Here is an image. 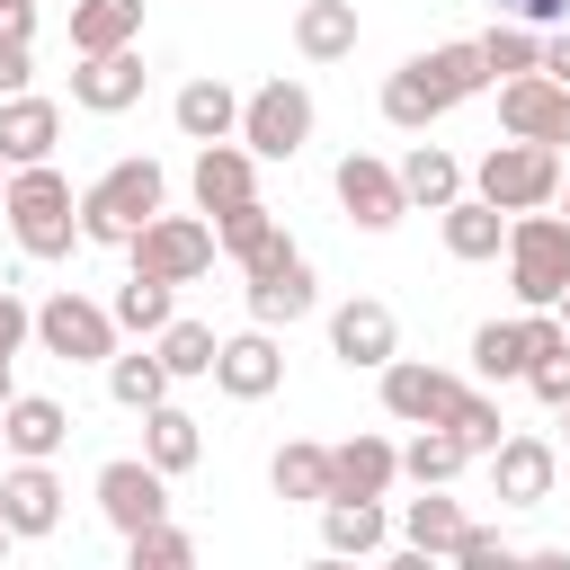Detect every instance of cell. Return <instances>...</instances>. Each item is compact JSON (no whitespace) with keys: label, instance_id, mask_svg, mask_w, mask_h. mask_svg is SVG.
Masks as SVG:
<instances>
[{"label":"cell","instance_id":"603a6c76","mask_svg":"<svg viewBox=\"0 0 570 570\" xmlns=\"http://www.w3.org/2000/svg\"><path fill=\"white\" fill-rule=\"evenodd\" d=\"M436 223H445V258H463V267H481V258L508 249V214H499L490 196H454Z\"/></svg>","mask_w":570,"mask_h":570},{"label":"cell","instance_id":"ffe728a7","mask_svg":"<svg viewBox=\"0 0 570 570\" xmlns=\"http://www.w3.org/2000/svg\"><path fill=\"white\" fill-rule=\"evenodd\" d=\"M401 481V445L392 436H347L330 445V499H383Z\"/></svg>","mask_w":570,"mask_h":570},{"label":"cell","instance_id":"e575fe53","mask_svg":"<svg viewBox=\"0 0 570 570\" xmlns=\"http://www.w3.org/2000/svg\"><path fill=\"white\" fill-rule=\"evenodd\" d=\"M525 365H534L525 321H481V330H472V374H481V383H517Z\"/></svg>","mask_w":570,"mask_h":570},{"label":"cell","instance_id":"8d00e7d4","mask_svg":"<svg viewBox=\"0 0 570 570\" xmlns=\"http://www.w3.org/2000/svg\"><path fill=\"white\" fill-rule=\"evenodd\" d=\"M436 116H445V98L428 89V71H419V62H401V71L383 80V125H401V134H428Z\"/></svg>","mask_w":570,"mask_h":570},{"label":"cell","instance_id":"7bdbcfd3","mask_svg":"<svg viewBox=\"0 0 570 570\" xmlns=\"http://www.w3.org/2000/svg\"><path fill=\"white\" fill-rule=\"evenodd\" d=\"M525 383H534V401H543V410H570V347L534 356V365H525Z\"/></svg>","mask_w":570,"mask_h":570},{"label":"cell","instance_id":"f1b7e54d","mask_svg":"<svg viewBox=\"0 0 570 570\" xmlns=\"http://www.w3.org/2000/svg\"><path fill=\"white\" fill-rule=\"evenodd\" d=\"M463 525H472V517H463V499H445V490H419V499L401 508V534H410V552H419V561H428V552H445V561H454Z\"/></svg>","mask_w":570,"mask_h":570},{"label":"cell","instance_id":"4fadbf2b","mask_svg":"<svg viewBox=\"0 0 570 570\" xmlns=\"http://www.w3.org/2000/svg\"><path fill=\"white\" fill-rule=\"evenodd\" d=\"M0 517H9V534H18V543L53 534V525H62V481H53V463L9 454V463H0Z\"/></svg>","mask_w":570,"mask_h":570},{"label":"cell","instance_id":"6da1fadb","mask_svg":"<svg viewBox=\"0 0 570 570\" xmlns=\"http://www.w3.org/2000/svg\"><path fill=\"white\" fill-rule=\"evenodd\" d=\"M9 232H18V249L27 258H71L89 232H80V196H71V178L53 169V160H27V169H9Z\"/></svg>","mask_w":570,"mask_h":570},{"label":"cell","instance_id":"ac0fdd59","mask_svg":"<svg viewBox=\"0 0 570 570\" xmlns=\"http://www.w3.org/2000/svg\"><path fill=\"white\" fill-rule=\"evenodd\" d=\"M53 142H62V107L36 89H9L0 98V160L27 169V160H53Z\"/></svg>","mask_w":570,"mask_h":570},{"label":"cell","instance_id":"db71d44e","mask_svg":"<svg viewBox=\"0 0 570 570\" xmlns=\"http://www.w3.org/2000/svg\"><path fill=\"white\" fill-rule=\"evenodd\" d=\"M9 543H18V534H9V517H0V552H9Z\"/></svg>","mask_w":570,"mask_h":570},{"label":"cell","instance_id":"11a10c76","mask_svg":"<svg viewBox=\"0 0 570 570\" xmlns=\"http://www.w3.org/2000/svg\"><path fill=\"white\" fill-rule=\"evenodd\" d=\"M0 463H9V436H0Z\"/></svg>","mask_w":570,"mask_h":570},{"label":"cell","instance_id":"681fc988","mask_svg":"<svg viewBox=\"0 0 570 570\" xmlns=\"http://www.w3.org/2000/svg\"><path fill=\"white\" fill-rule=\"evenodd\" d=\"M9 365H18V356H0V410H9V401H18V383H9Z\"/></svg>","mask_w":570,"mask_h":570},{"label":"cell","instance_id":"44dd1931","mask_svg":"<svg viewBox=\"0 0 570 570\" xmlns=\"http://www.w3.org/2000/svg\"><path fill=\"white\" fill-rule=\"evenodd\" d=\"M214 240H223V258H240V276H258V267H276L294 240H285V223L249 196V205H232V214H214Z\"/></svg>","mask_w":570,"mask_h":570},{"label":"cell","instance_id":"74e56055","mask_svg":"<svg viewBox=\"0 0 570 570\" xmlns=\"http://www.w3.org/2000/svg\"><path fill=\"white\" fill-rule=\"evenodd\" d=\"M267 481H276V499H330V445H276V463H267Z\"/></svg>","mask_w":570,"mask_h":570},{"label":"cell","instance_id":"f546056e","mask_svg":"<svg viewBox=\"0 0 570 570\" xmlns=\"http://www.w3.org/2000/svg\"><path fill=\"white\" fill-rule=\"evenodd\" d=\"M142 36V0H71V53H116Z\"/></svg>","mask_w":570,"mask_h":570},{"label":"cell","instance_id":"8fae6325","mask_svg":"<svg viewBox=\"0 0 570 570\" xmlns=\"http://www.w3.org/2000/svg\"><path fill=\"white\" fill-rule=\"evenodd\" d=\"M499 134H525V142H570V80L552 71H525V80H499Z\"/></svg>","mask_w":570,"mask_h":570},{"label":"cell","instance_id":"83f0119b","mask_svg":"<svg viewBox=\"0 0 570 570\" xmlns=\"http://www.w3.org/2000/svg\"><path fill=\"white\" fill-rule=\"evenodd\" d=\"M169 294H178L169 276H151V267H134V276L116 285V303H107V312H116V330H134V338H160V330L178 321V303H169Z\"/></svg>","mask_w":570,"mask_h":570},{"label":"cell","instance_id":"484cf974","mask_svg":"<svg viewBox=\"0 0 570 570\" xmlns=\"http://www.w3.org/2000/svg\"><path fill=\"white\" fill-rule=\"evenodd\" d=\"M294 53L303 62H347L356 53V0H303L294 9Z\"/></svg>","mask_w":570,"mask_h":570},{"label":"cell","instance_id":"1f68e13d","mask_svg":"<svg viewBox=\"0 0 570 570\" xmlns=\"http://www.w3.org/2000/svg\"><path fill=\"white\" fill-rule=\"evenodd\" d=\"M169 365H160V347H134V356H107V392H116V410H151V401H169Z\"/></svg>","mask_w":570,"mask_h":570},{"label":"cell","instance_id":"3957f363","mask_svg":"<svg viewBox=\"0 0 570 570\" xmlns=\"http://www.w3.org/2000/svg\"><path fill=\"white\" fill-rule=\"evenodd\" d=\"M508 285H517L525 312H543V303L570 294V214L534 205V214L508 223Z\"/></svg>","mask_w":570,"mask_h":570},{"label":"cell","instance_id":"4316f807","mask_svg":"<svg viewBox=\"0 0 570 570\" xmlns=\"http://www.w3.org/2000/svg\"><path fill=\"white\" fill-rule=\"evenodd\" d=\"M419 71H428V89L445 98V107H463V98H481L490 89V62H481V36H463V45H428V53H410Z\"/></svg>","mask_w":570,"mask_h":570},{"label":"cell","instance_id":"ee69618b","mask_svg":"<svg viewBox=\"0 0 570 570\" xmlns=\"http://www.w3.org/2000/svg\"><path fill=\"white\" fill-rule=\"evenodd\" d=\"M27 338H36V312H27V303H18L9 285H0V356H18Z\"/></svg>","mask_w":570,"mask_h":570},{"label":"cell","instance_id":"8992f818","mask_svg":"<svg viewBox=\"0 0 570 570\" xmlns=\"http://www.w3.org/2000/svg\"><path fill=\"white\" fill-rule=\"evenodd\" d=\"M240 142H249L258 160H294V151L312 142V89H303V80H258V89L240 98Z\"/></svg>","mask_w":570,"mask_h":570},{"label":"cell","instance_id":"5bb4252c","mask_svg":"<svg viewBox=\"0 0 570 570\" xmlns=\"http://www.w3.org/2000/svg\"><path fill=\"white\" fill-rule=\"evenodd\" d=\"M276 383H285V347H276L267 321H249L240 338H223V356H214V392L223 401H267Z\"/></svg>","mask_w":570,"mask_h":570},{"label":"cell","instance_id":"b9f144b4","mask_svg":"<svg viewBox=\"0 0 570 570\" xmlns=\"http://www.w3.org/2000/svg\"><path fill=\"white\" fill-rule=\"evenodd\" d=\"M454 561L463 570H508V561H525L508 534H490V525H463V543H454Z\"/></svg>","mask_w":570,"mask_h":570},{"label":"cell","instance_id":"30bf717a","mask_svg":"<svg viewBox=\"0 0 570 570\" xmlns=\"http://www.w3.org/2000/svg\"><path fill=\"white\" fill-rule=\"evenodd\" d=\"M454 401H463V383H454L445 365H428V356H392V365H383V410H392L401 428H445Z\"/></svg>","mask_w":570,"mask_h":570},{"label":"cell","instance_id":"60d3db41","mask_svg":"<svg viewBox=\"0 0 570 570\" xmlns=\"http://www.w3.org/2000/svg\"><path fill=\"white\" fill-rule=\"evenodd\" d=\"M445 428H454V436H463V445H472V454H490V445H499V436H508V419H499V401H490V392H463V401H454V419H445Z\"/></svg>","mask_w":570,"mask_h":570},{"label":"cell","instance_id":"ba28073f","mask_svg":"<svg viewBox=\"0 0 570 570\" xmlns=\"http://www.w3.org/2000/svg\"><path fill=\"white\" fill-rule=\"evenodd\" d=\"M98 517H107L116 534L160 525V517H169V472H160L151 454H116V463H98Z\"/></svg>","mask_w":570,"mask_h":570},{"label":"cell","instance_id":"52a82bcc","mask_svg":"<svg viewBox=\"0 0 570 570\" xmlns=\"http://www.w3.org/2000/svg\"><path fill=\"white\" fill-rule=\"evenodd\" d=\"M214 223H196V214H151L134 240H125V258L134 267H151V276H169V285H196L205 267H214Z\"/></svg>","mask_w":570,"mask_h":570},{"label":"cell","instance_id":"7c38bea8","mask_svg":"<svg viewBox=\"0 0 570 570\" xmlns=\"http://www.w3.org/2000/svg\"><path fill=\"white\" fill-rule=\"evenodd\" d=\"M330 356L356 365V374H383V365L401 356V321H392V303H374V294L338 303V312H330Z\"/></svg>","mask_w":570,"mask_h":570},{"label":"cell","instance_id":"cb8c5ba5","mask_svg":"<svg viewBox=\"0 0 570 570\" xmlns=\"http://www.w3.org/2000/svg\"><path fill=\"white\" fill-rule=\"evenodd\" d=\"M0 436H9V454L53 463V454H62V436H71V410H62V401H45V392H18V401L0 410Z\"/></svg>","mask_w":570,"mask_h":570},{"label":"cell","instance_id":"f907efd6","mask_svg":"<svg viewBox=\"0 0 570 570\" xmlns=\"http://www.w3.org/2000/svg\"><path fill=\"white\" fill-rule=\"evenodd\" d=\"M552 312H561V330H570V294H561V303H552Z\"/></svg>","mask_w":570,"mask_h":570},{"label":"cell","instance_id":"e0dca14e","mask_svg":"<svg viewBox=\"0 0 570 570\" xmlns=\"http://www.w3.org/2000/svg\"><path fill=\"white\" fill-rule=\"evenodd\" d=\"M552 445L543 436H499L490 445V490H499V508H543L552 499Z\"/></svg>","mask_w":570,"mask_h":570},{"label":"cell","instance_id":"5b68a950","mask_svg":"<svg viewBox=\"0 0 570 570\" xmlns=\"http://www.w3.org/2000/svg\"><path fill=\"white\" fill-rule=\"evenodd\" d=\"M36 347L62 356V365H107V356H116V312L62 285V294L36 303Z\"/></svg>","mask_w":570,"mask_h":570},{"label":"cell","instance_id":"7dc6e473","mask_svg":"<svg viewBox=\"0 0 570 570\" xmlns=\"http://www.w3.org/2000/svg\"><path fill=\"white\" fill-rule=\"evenodd\" d=\"M543 71L570 80V27H543Z\"/></svg>","mask_w":570,"mask_h":570},{"label":"cell","instance_id":"f5cc1de1","mask_svg":"<svg viewBox=\"0 0 570 570\" xmlns=\"http://www.w3.org/2000/svg\"><path fill=\"white\" fill-rule=\"evenodd\" d=\"M561 214H570V169H561Z\"/></svg>","mask_w":570,"mask_h":570},{"label":"cell","instance_id":"9a60e30c","mask_svg":"<svg viewBox=\"0 0 570 570\" xmlns=\"http://www.w3.org/2000/svg\"><path fill=\"white\" fill-rule=\"evenodd\" d=\"M187 187H196V214H232V205L258 196V151H249L240 134H232V142H196Z\"/></svg>","mask_w":570,"mask_h":570},{"label":"cell","instance_id":"4dcf8cb0","mask_svg":"<svg viewBox=\"0 0 570 570\" xmlns=\"http://www.w3.org/2000/svg\"><path fill=\"white\" fill-rule=\"evenodd\" d=\"M401 187H410V205L445 214V205L463 196V160H454L445 142H410V160H401Z\"/></svg>","mask_w":570,"mask_h":570},{"label":"cell","instance_id":"d6a6232c","mask_svg":"<svg viewBox=\"0 0 570 570\" xmlns=\"http://www.w3.org/2000/svg\"><path fill=\"white\" fill-rule=\"evenodd\" d=\"M463 463H472V445H463L454 428H419V436L401 445V481H419V490H445Z\"/></svg>","mask_w":570,"mask_h":570},{"label":"cell","instance_id":"bcb514c9","mask_svg":"<svg viewBox=\"0 0 570 570\" xmlns=\"http://www.w3.org/2000/svg\"><path fill=\"white\" fill-rule=\"evenodd\" d=\"M508 18H525V27H570V0H499Z\"/></svg>","mask_w":570,"mask_h":570},{"label":"cell","instance_id":"f6af8a7d","mask_svg":"<svg viewBox=\"0 0 570 570\" xmlns=\"http://www.w3.org/2000/svg\"><path fill=\"white\" fill-rule=\"evenodd\" d=\"M27 71H36V62H27V36H0V98L27 89Z\"/></svg>","mask_w":570,"mask_h":570},{"label":"cell","instance_id":"d6986e66","mask_svg":"<svg viewBox=\"0 0 570 570\" xmlns=\"http://www.w3.org/2000/svg\"><path fill=\"white\" fill-rule=\"evenodd\" d=\"M312 303H321V285H312V258H303V249H285L276 267H258V276H249V321H267V330L303 321Z\"/></svg>","mask_w":570,"mask_h":570},{"label":"cell","instance_id":"836d02e7","mask_svg":"<svg viewBox=\"0 0 570 570\" xmlns=\"http://www.w3.org/2000/svg\"><path fill=\"white\" fill-rule=\"evenodd\" d=\"M383 499H321V543L330 552H383Z\"/></svg>","mask_w":570,"mask_h":570},{"label":"cell","instance_id":"277c9868","mask_svg":"<svg viewBox=\"0 0 570 570\" xmlns=\"http://www.w3.org/2000/svg\"><path fill=\"white\" fill-rule=\"evenodd\" d=\"M472 196H490L499 214L561 205V151H552V142H525V134H508V142H490V151H481V169H472Z\"/></svg>","mask_w":570,"mask_h":570},{"label":"cell","instance_id":"7402d4cb","mask_svg":"<svg viewBox=\"0 0 570 570\" xmlns=\"http://www.w3.org/2000/svg\"><path fill=\"white\" fill-rule=\"evenodd\" d=\"M169 125H178L187 142H232V134H240V89H232V80H187V89L169 98Z\"/></svg>","mask_w":570,"mask_h":570},{"label":"cell","instance_id":"9c48e42d","mask_svg":"<svg viewBox=\"0 0 570 570\" xmlns=\"http://www.w3.org/2000/svg\"><path fill=\"white\" fill-rule=\"evenodd\" d=\"M330 187H338V205H347V223H356V232H392V223L410 214L401 169H392V160H374V151H347V160L330 169Z\"/></svg>","mask_w":570,"mask_h":570},{"label":"cell","instance_id":"816d5d0a","mask_svg":"<svg viewBox=\"0 0 570 570\" xmlns=\"http://www.w3.org/2000/svg\"><path fill=\"white\" fill-rule=\"evenodd\" d=\"M0 205H9V160H0Z\"/></svg>","mask_w":570,"mask_h":570},{"label":"cell","instance_id":"7a4b0ae2","mask_svg":"<svg viewBox=\"0 0 570 570\" xmlns=\"http://www.w3.org/2000/svg\"><path fill=\"white\" fill-rule=\"evenodd\" d=\"M160 196H169V178H160V160H142V151H125V160H107L89 187H80V232L98 240V249H125L151 214H160Z\"/></svg>","mask_w":570,"mask_h":570},{"label":"cell","instance_id":"ab89813d","mask_svg":"<svg viewBox=\"0 0 570 570\" xmlns=\"http://www.w3.org/2000/svg\"><path fill=\"white\" fill-rule=\"evenodd\" d=\"M125 561H134V570H187V561H196V534H178V525L160 517V525H142V534H125Z\"/></svg>","mask_w":570,"mask_h":570},{"label":"cell","instance_id":"2e32d148","mask_svg":"<svg viewBox=\"0 0 570 570\" xmlns=\"http://www.w3.org/2000/svg\"><path fill=\"white\" fill-rule=\"evenodd\" d=\"M142 53L134 45H116V53H80V71H71V107H89V116H125L134 98H142Z\"/></svg>","mask_w":570,"mask_h":570},{"label":"cell","instance_id":"d590c367","mask_svg":"<svg viewBox=\"0 0 570 570\" xmlns=\"http://www.w3.org/2000/svg\"><path fill=\"white\" fill-rule=\"evenodd\" d=\"M481 62H490V80H525V71H543V27L499 18V27L481 36Z\"/></svg>","mask_w":570,"mask_h":570},{"label":"cell","instance_id":"f35d334b","mask_svg":"<svg viewBox=\"0 0 570 570\" xmlns=\"http://www.w3.org/2000/svg\"><path fill=\"white\" fill-rule=\"evenodd\" d=\"M151 347H160V365H169L178 383H196V374H214V356H223V338H214L205 321H169V330H160Z\"/></svg>","mask_w":570,"mask_h":570},{"label":"cell","instance_id":"c3c4849f","mask_svg":"<svg viewBox=\"0 0 570 570\" xmlns=\"http://www.w3.org/2000/svg\"><path fill=\"white\" fill-rule=\"evenodd\" d=\"M0 36H36V0H0Z\"/></svg>","mask_w":570,"mask_h":570},{"label":"cell","instance_id":"d4e9b609","mask_svg":"<svg viewBox=\"0 0 570 570\" xmlns=\"http://www.w3.org/2000/svg\"><path fill=\"white\" fill-rule=\"evenodd\" d=\"M142 454L178 481V472H196V454H205V428H196V410H178V401H151L142 410Z\"/></svg>","mask_w":570,"mask_h":570}]
</instances>
